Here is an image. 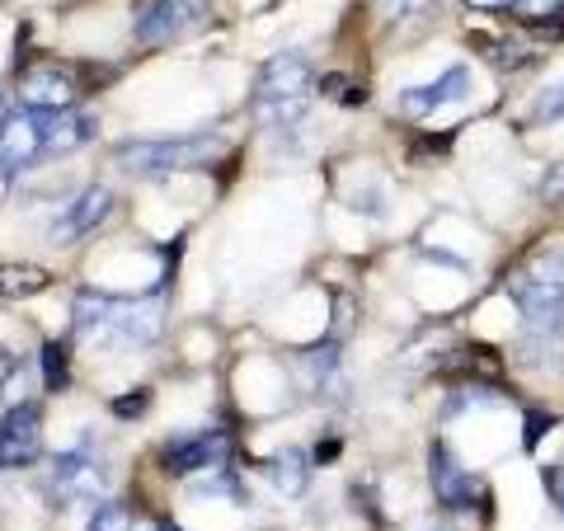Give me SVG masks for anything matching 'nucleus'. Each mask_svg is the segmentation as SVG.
<instances>
[{"label": "nucleus", "mask_w": 564, "mask_h": 531, "mask_svg": "<svg viewBox=\"0 0 564 531\" xmlns=\"http://www.w3.org/2000/svg\"><path fill=\"white\" fill-rule=\"evenodd\" d=\"M193 494H198V499H207V494H212V499H231V503H240V499H245L240 485H236V475H226V470H221V475H212V480H203Z\"/></svg>", "instance_id": "nucleus-20"}, {"label": "nucleus", "mask_w": 564, "mask_h": 531, "mask_svg": "<svg viewBox=\"0 0 564 531\" xmlns=\"http://www.w3.org/2000/svg\"><path fill=\"white\" fill-rule=\"evenodd\" d=\"M113 212V193L109 188H80L76 198H70L57 217H52V231H47V240L52 245H76V240H85L95 231V226H104V217Z\"/></svg>", "instance_id": "nucleus-7"}, {"label": "nucleus", "mask_w": 564, "mask_h": 531, "mask_svg": "<svg viewBox=\"0 0 564 531\" xmlns=\"http://www.w3.org/2000/svg\"><path fill=\"white\" fill-rule=\"evenodd\" d=\"M6 377H14V362H10V353H0V386H6Z\"/></svg>", "instance_id": "nucleus-27"}, {"label": "nucleus", "mask_w": 564, "mask_h": 531, "mask_svg": "<svg viewBox=\"0 0 564 531\" xmlns=\"http://www.w3.org/2000/svg\"><path fill=\"white\" fill-rule=\"evenodd\" d=\"M429 475H433V499L452 512H462L480 499V480L470 470H462V462H456L443 442H433V452H429Z\"/></svg>", "instance_id": "nucleus-10"}, {"label": "nucleus", "mask_w": 564, "mask_h": 531, "mask_svg": "<svg viewBox=\"0 0 564 531\" xmlns=\"http://www.w3.org/2000/svg\"><path fill=\"white\" fill-rule=\"evenodd\" d=\"M20 95H24L29 109H70L80 95V85L66 66H33V71H24Z\"/></svg>", "instance_id": "nucleus-12"}, {"label": "nucleus", "mask_w": 564, "mask_h": 531, "mask_svg": "<svg viewBox=\"0 0 564 531\" xmlns=\"http://www.w3.org/2000/svg\"><path fill=\"white\" fill-rule=\"evenodd\" d=\"M560 118H564V80L551 85V90L532 104V122H560Z\"/></svg>", "instance_id": "nucleus-19"}, {"label": "nucleus", "mask_w": 564, "mask_h": 531, "mask_svg": "<svg viewBox=\"0 0 564 531\" xmlns=\"http://www.w3.org/2000/svg\"><path fill=\"white\" fill-rule=\"evenodd\" d=\"M43 452V419L33 404H14L0 419V466H29Z\"/></svg>", "instance_id": "nucleus-9"}, {"label": "nucleus", "mask_w": 564, "mask_h": 531, "mask_svg": "<svg viewBox=\"0 0 564 531\" xmlns=\"http://www.w3.org/2000/svg\"><path fill=\"white\" fill-rule=\"evenodd\" d=\"M226 456H231V437H226L221 429H212V433H193V437L165 442L161 466L170 475H193V470H221Z\"/></svg>", "instance_id": "nucleus-8"}, {"label": "nucleus", "mask_w": 564, "mask_h": 531, "mask_svg": "<svg viewBox=\"0 0 564 531\" xmlns=\"http://www.w3.org/2000/svg\"><path fill=\"white\" fill-rule=\"evenodd\" d=\"M429 0H386V10L395 14V20H410V14H419Z\"/></svg>", "instance_id": "nucleus-24"}, {"label": "nucleus", "mask_w": 564, "mask_h": 531, "mask_svg": "<svg viewBox=\"0 0 564 531\" xmlns=\"http://www.w3.org/2000/svg\"><path fill=\"white\" fill-rule=\"evenodd\" d=\"M52 273L39 269V263H0V292L6 296H33V292H47Z\"/></svg>", "instance_id": "nucleus-15"}, {"label": "nucleus", "mask_w": 564, "mask_h": 531, "mask_svg": "<svg viewBox=\"0 0 564 531\" xmlns=\"http://www.w3.org/2000/svg\"><path fill=\"white\" fill-rule=\"evenodd\" d=\"M147 404H151V391L141 386V391L118 395V400H113V414H118V419H141V414H147Z\"/></svg>", "instance_id": "nucleus-21"}, {"label": "nucleus", "mask_w": 564, "mask_h": 531, "mask_svg": "<svg viewBox=\"0 0 564 531\" xmlns=\"http://www.w3.org/2000/svg\"><path fill=\"white\" fill-rule=\"evenodd\" d=\"M470 95V66H452L443 71L433 85H419V90H404L400 95V109L414 113V118H429L437 109H447V104H462Z\"/></svg>", "instance_id": "nucleus-13"}, {"label": "nucleus", "mask_w": 564, "mask_h": 531, "mask_svg": "<svg viewBox=\"0 0 564 531\" xmlns=\"http://www.w3.org/2000/svg\"><path fill=\"white\" fill-rule=\"evenodd\" d=\"M161 531H174V522H165V527H161Z\"/></svg>", "instance_id": "nucleus-29"}, {"label": "nucleus", "mask_w": 564, "mask_h": 531, "mask_svg": "<svg viewBox=\"0 0 564 531\" xmlns=\"http://www.w3.org/2000/svg\"><path fill=\"white\" fill-rule=\"evenodd\" d=\"M315 90H321V85H315L302 52H282V57H273L259 71L250 109L259 122H269V128H296V122L311 113Z\"/></svg>", "instance_id": "nucleus-3"}, {"label": "nucleus", "mask_w": 564, "mask_h": 531, "mask_svg": "<svg viewBox=\"0 0 564 531\" xmlns=\"http://www.w3.org/2000/svg\"><path fill=\"white\" fill-rule=\"evenodd\" d=\"M466 6H480V10H503V6H518V0H466Z\"/></svg>", "instance_id": "nucleus-26"}, {"label": "nucleus", "mask_w": 564, "mask_h": 531, "mask_svg": "<svg viewBox=\"0 0 564 531\" xmlns=\"http://www.w3.org/2000/svg\"><path fill=\"white\" fill-rule=\"evenodd\" d=\"M165 306L161 288L151 296H113V292H90L76 296V334L90 348H147L161 339Z\"/></svg>", "instance_id": "nucleus-1"}, {"label": "nucleus", "mask_w": 564, "mask_h": 531, "mask_svg": "<svg viewBox=\"0 0 564 531\" xmlns=\"http://www.w3.org/2000/svg\"><path fill=\"white\" fill-rule=\"evenodd\" d=\"M207 14V0H151V10L137 20V33L147 43H165V39H180Z\"/></svg>", "instance_id": "nucleus-11"}, {"label": "nucleus", "mask_w": 564, "mask_h": 531, "mask_svg": "<svg viewBox=\"0 0 564 531\" xmlns=\"http://www.w3.org/2000/svg\"><path fill=\"white\" fill-rule=\"evenodd\" d=\"M513 301L522 315V329L532 344H555L564 329V263L536 259L513 278Z\"/></svg>", "instance_id": "nucleus-4"}, {"label": "nucleus", "mask_w": 564, "mask_h": 531, "mask_svg": "<svg viewBox=\"0 0 564 531\" xmlns=\"http://www.w3.org/2000/svg\"><path fill=\"white\" fill-rule=\"evenodd\" d=\"M99 137V122L80 109H29L10 113V122L0 128V170L20 174L29 165L47 161V155H70L85 141Z\"/></svg>", "instance_id": "nucleus-2"}, {"label": "nucleus", "mask_w": 564, "mask_h": 531, "mask_svg": "<svg viewBox=\"0 0 564 531\" xmlns=\"http://www.w3.org/2000/svg\"><path fill=\"white\" fill-rule=\"evenodd\" d=\"M545 489H551L555 508L564 512V466H551V470H545Z\"/></svg>", "instance_id": "nucleus-23"}, {"label": "nucleus", "mask_w": 564, "mask_h": 531, "mask_svg": "<svg viewBox=\"0 0 564 531\" xmlns=\"http://www.w3.org/2000/svg\"><path fill=\"white\" fill-rule=\"evenodd\" d=\"M10 122V104H6V95H0V128Z\"/></svg>", "instance_id": "nucleus-28"}, {"label": "nucleus", "mask_w": 564, "mask_h": 531, "mask_svg": "<svg viewBox=\"0 0 564 531\" xmlns=\"http://www.w3.org/2000/svg\"><path fill=\"white\" fill-rule=\"evenodd\" d=\"M43 386L52 395H62L70 386V353H66V344H43Z\"/></svg>", "instance_id": "nucleus-16"}, {"label": "nucleus", "mask_w": 564, "mask_h": 531, "mask_svg": "<svg viewBox=\"0 0 564 531\" xmlns=\"http://www.w3.org/2000/svg\"><path fill=\"white\" fill-rule=\"evenodd\" d=\"M321 95L339 99L344 109H358V104L367 99V85H362V80H352V76H344V71H334V76L321 80Z\"/></svg>", "instance_id": "nucleus-17"}, {"label": "nucleus", "mask_w": 564, "mask_h": 531, "mask_svg": "<svg viewBox=\"0 0 564 531\" xmlns=\"http://www.w3.org/2000/svg\"><path fill=\"white\" fill-rule=\"evenodd\" d=\"M217 155V137H151V141H128L118 151V165L137 174V180H165V174H184V170H203Z\"/></svg>", "instance_id": "nucleus-5"}, {"label": "nucleus", "mask_w": 564, "mask_h": 531, "mask_svg": "<svg viewBox=\"0 0 564 531\" xmlns=\"http://www.w3.org/2000/svg\"><path fill=\"white\" fill-rule=\"evenodd\" d=\"M334 456H339V442H321V447H315V462H321V466H329Z\"/></svg>", "instance_id": "nucleus-25"}, {"label": "nucleus", "mask_w": 564, "mask_h": 531, "mask_svg": "<svg viewBox=\"0 0 564 531\" xmlns=\"http://www.w3.org/2000/svg\"><path fill=\"white\" fill-rule=\"evenodd\" d=\"M269 475H273V489H278V494H288V499H302L306 485H311V462H306V452L282 447L273 462H269Z\"/></svg>", "instance_id": "nucleus-14"}, {"label": "nucleus", "mask_w": 564, "mask_h": 531, "mask_svg": "<svg viewBox=\"0 0 564 531\" xmlns=\"http://www.w3.org/2000/svg\"><path fill=\"white\" fill-rule=\"evenodd\" d=\"M47 480H52V499H57L62 508H90L109 494V470H104L99 452L85 447V442L52 462Z\"/></svg>", "instance_id": "nucleus-6"}, {"label": "nucleus", "mask_w": 564, "mask_h": 531, "mask_svg": "<svg viewBox=\"0 0 564 531\" xmlns=\"http://www.w3.org/2000/svg\"><path fill=\"white\" fill-rule=\"evenodd\" d=\"M564 0H527V20H555Z\"/></svg>", "instance_id": "nucleus-22"}, {"label": "nucleus", "mask_w": 564, "mask_h": 531, "mask_svg": "<svg viewBox=\"0 0 564 531\" xmlns=\"http://www.w3.org/2000/svg\"><path fill=\"white\" fill-rule=\"evenodd\" d=\"M85 531H137V518H132L128 503H99Z\"/></svg>", "instance_id": "nucleus-18"}]
</instances>
